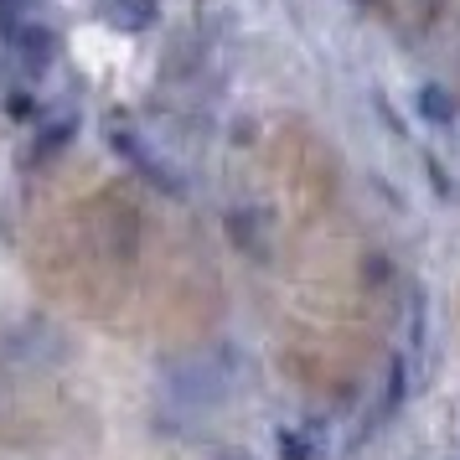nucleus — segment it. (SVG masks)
<instances>
[{
    "label": "nucleus",
    "instance_id": "1",
    "mask_svg": "<svg viewBox=\"0 0 460 460\" xmlns=\"http://www.w3.org/2000/svg\"><path fill=\"white\" fill-rule=\"evenodd\" d=\"M150 11H155V0H109V22L129 26V31L150 26Z\"/></svg>",
    "mask_w": 460,
    "mask_h": 460
},
{
    "label": "nucleus",
    "instance_id": "2",
    "mask_svg": "<svg viewBox=\"0 0 460 460\" xmlns=\"http://www.w3.org/2000/svg\"><path fill=\"white\" fill-rule=\"evenodd\" d=\"M22 47H26V63H31V58L42 63V58H47V47H52V37H47V31H26Z\"/></svg>",
    "mask_w": 460,
    "mask_h": 460
},
{
    "label": "nucleus",
    "instance_id": "3",
    "mask_svg": "<svg viewBox=\"0 0 460 460\" xmlns=\"http://www.w3.org/2000/svg\"><path fill=\"white\" fill-rule=\"evenodd\" d=\"M279 450H285L290 460H311V450H305V439H300V435H285V439H279Z\"/></svg>",
    "mask_w": 460,
    "mask_h": 460
},
{
    "label": "nucleus",
    "instance_id": "4",
    "mask_svg": "<svg viewBox=\"0 0 460 460\" xmlns=\"http://www.w3.org/2000/svg\"><path fill=\"white\" fill-rule=\"evenodd\" d=\"M212 460H253V456H243V450H217Z\"/></svg>",
    "mask_w": 460,
    "mask_h": 460
},
{
    "label": "nucleus",
    "instance_id": "5",
    "mask_svg": "<svg viewBox=\"0 0 460 460\" xmlns=\"http://www.w3.org/2000/svg\"><path fill=\"white\" fill-rule=\"evenodd\" d=\"M435 5H439V0H424V16H435Z\"/></svg>",
    "mask_w": 460,
    "mask_h": 460
}]
</instances>
